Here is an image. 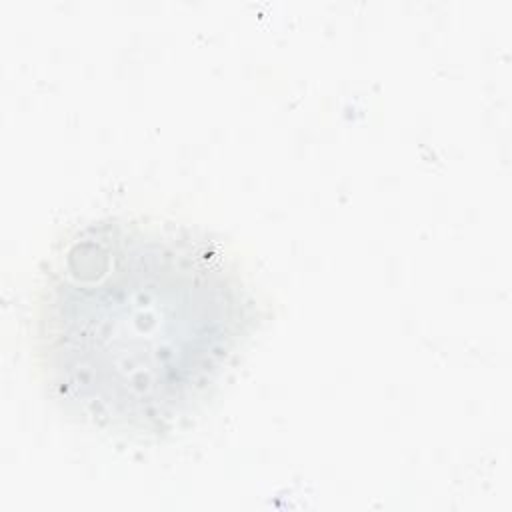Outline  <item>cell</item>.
<instances>
[{"label": "cell", "instance_id": "obj_1", "mask_svg": "<svg viewBox=\"0 0 512 512\" xmlns=\"http://www.w3.org/2000/svg\"><path fill=\"white\" fill-rule=\"evenodd\" d=\"M224 252L186 230L100 220L44 274L36 352L54 398L130 438L180 428L218 386L252 320Z\"/></svg>", "mask_w": 512, "mask_h": 512}]
</instances>
